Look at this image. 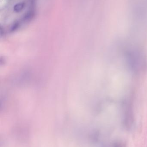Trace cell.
I'll return each instance as SVG.
<instances>
[{"mask_svg":"<svg viewBox=\"0 0 147 147\" xmlns=\"http://www.w3.org/2000/svg\"><path fill=\"white\" fill-rule=\"evenodd\" d=\"M128 60L132 68L135 71L141 70L144 65V60L139 52L132 51L128 55Z\"/></svg>","mask_w":147,"mask_h":147,"instance_id":"cell-1","label":"cell"},{"mask_svg":"<svg viewBox=\"0 0 147 147\" xmlns=\"http://www.w3.org/2000/svg\"><path fill=\"white\" fill-rule=\"evenodd\" d=\"M25 6H26V5L24 2L17 3L13 7V11L16 13H19L24 9Z\"/></svg>","mask_w":147,"mask_h":147,"instance_id":"cell-2","label":"cell"},{"mask_svg":"<svg viewBox=\"0 0 147 147\" xmlns=\"http://www.w3.org/2000/svg\"><path fill=\"white\" fill-rule=\"evenodd\" d=\"M34 12L33 11H30L28 12L27 13H26V15L23 18V20L24 21H28L32 20L33 18L34 17Z\"/></svg>","mask_w":147,"mask_h":147,"instance_id":"cell-3","label":"cell"}]
</instances>
